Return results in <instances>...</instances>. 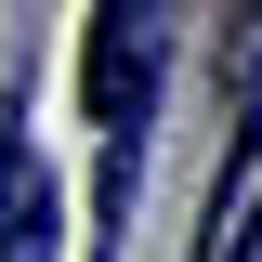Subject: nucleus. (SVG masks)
<instances>
[{
  "instance_id": "1",
  "label": "nucleus",
  "mask_w": 262,
  "mask_h": 262,
  "mask_svg": "<svg viewBox=\"0 0 262 262\" xmlns=\"http://www.w3.org/2000/svg\"><path fill=\"white\" fill-rule=\"evenodd\" d=\"M79 92H92L105 144L144 131V92H158V13H92L79 27Z\"/></svg>"
},
{
  "instance_id": "2",
  "label": "nucleus",
  "mask_w": 262,
  "mask_h": 262,
  "mask_svg": "<svg viewBox=\"0 0 262 262\" xmlns=\"http://www.w3.org/2000/svg\"><path fill=\"white\" fill-rule=\"evenodd\" d=\"M0 262H53V170L27 131L0 144Z\"/></svg>"
}]
</instances>
